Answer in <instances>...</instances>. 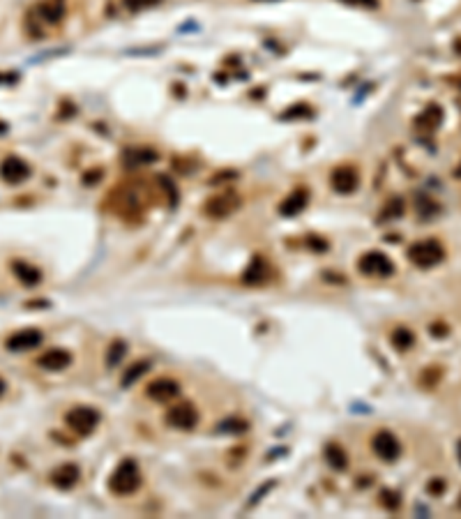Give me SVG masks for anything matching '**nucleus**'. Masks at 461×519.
<instances>
[{"mask_svg": "<svg viewBox=\"0 0 461 519\" xmlns=\"http://www.w3.org/2000/svg\"><path fill=\"white\" fill-rule=\"evenodd\" d=\"M141 487V471H139V464L134 462V459H125L118 466H115V471L111 473V478H108V489L115 496H130Z\"/></svg>", "mask_w": 461, "mask_h": 519, "instance_id": "1", "label": "nucleus"}, {"mask_svg": "<svg viewBox=\"0 0 461 519\" xmlns=\"http://www.w3.org/2000/svg\"><path fill=\"white\" fill-rule=\"evenodd\" d=\"M443 258H446V249H443V245L436 238H424L408 247V261L422 268V270H429V268L438 265Z\"/></svg>", "mask_w": 461, "mask_h": 519, "instance_id": "2", "label": "nucleus"}, {"mask_svg": "<svg viewBox=\"0 0 461 519\" xmlns=\"http://www.w3.org/2000/svg\"><path fill=\"white\" fill-rule=\"evenodd\" d=\"M358 270L367 275V277L385 280V277H392V275H395V263H392V258L388 254L379 252V249H372V252L360 256Z\"/></svg>", "mask_w": 461, "mask_h": 519, "instance_id": "3", "label": "nucleus"}, {"mask_svg": "<svg viewBox=\"0 0 461 519\" xmlns=\"http://www.w3.org/2000/svg\"><path fill=\"white\" fill-rule=\"evenodd\" d=\"M65 425L70 427L74 434H79V437H88L97 430L99 425V413L95 408L90 406H74L67 411L65 415Z\"/></svg>", "mask_w": 461, "mask_h": 519, "instance_id": "4", "label": "nucleus"}, {"mask_svg": "<svg viewBox=\"0 0 461 519\" xmlns=\"http://www.w3.org/2000/svg\"><path fill=\"white\" fill-rule=\"evenodd\" d=\"M166 425L173 427V430H182V432L194 430V427L198 425L196 408L191 406V404H187V401L171 406L169 411H166Z\"/></svg>", "mask_w": 461, "mask_h": 519, "instance_id": "5", "label": "nucleus"}, {"mask_svg": "<svg viewBox=\"0 0 461 519\" xmlns=\"http://www.w3.org/2000/svg\"><path fill=\"white\" fill-rule=\"evenodd\" d=\"M30 173H32L30 164L23 162L21 157H16V155L5 157V160L0 162V178H3L7 185H21L23 180L30 178Z\"/></svg>", "mask_w": 461, "mask_h": 519, "instance_id": "6", "label": "nucleus"}, {"mask_svg": "<svg viewBox=\"0 0 461 519\" xmlns=\"http://www.w3.org/2000/svg\"><path fill=\"white\" fill-rule=\"evenodd\" d=\"M372 450L383 459V462L392 464V462H397L401 455V443L392 432H379V434H374V439H372Z\"/></svg>", "mask_w": 461, "mask_h": 519, "instance_id": "7", "label": "nucleus"}, {"mask_svg": "<svg viewBox=\"0 0 461 519\" xmlns=\"http://www.w3.org/2000/svg\"><path fill=\"white\" fill-rule=\"evenodd\" d=\"M330 185L334 192H339V194H351V192H355L360 185V173L355 166H351V164L337 166L330 175Z\"/></svg>", "mask_w": 461, "mask_h": 519, "instance_id": "8", "label": "nucleus"}, {"mask_svg": "<svg viewBox=\"0 0 461 519\" xmlns=\"http://www.w3.org/2000/svg\"><path fill=\"white\" fill-rule=\"evenodd\" d=\"M42 332L37 328H23L19 332H14L7 337L5 342V349L12 351V354H23V351H32L42 344Z\"/></svg>", "mask_w": 461, "mask_h": 519, "instance_id": "9", "label": "nucleus"}, {"mask_svg": "<svg viewBox=\"0 0 461 519\" xmlns=\"http://www.w3.org/2000/svg\"><path fill=\"white\" fill-rule=\"evenodd\" d=\"M72 363V354L65 349H49L37 358V367L44 372H63Z\"/></svg>", "mask_w": 461, "mask_h": 519, "instance_id": "10", "label": "nucleus"}, {"mask_svg": "<svg viewBox=\"0 0 461 519\" xmlns=\"http://www.w3.org/2000/svg\"><path fill=\"white\" fill-rule=\"evenodd\" d=\"M49 480H51V484H53V487H58V489H72L74 484L81 480V468L77 464H72V462L61 464V466H56L51 471Z\"/></svg>", "mask_w": 461, "mask_h": 519, "instance_id": "11", "label": "nucleus"}, {"mask_svg": "<svg viewBox=\"0 0 461 519\" xmlns=\"http://www.w3.org/2000/svg\"><path fill=\"white\" fill-rule=\"evenodd\" d=\"M146 392L153 401H173L180 395V386H178V381L169 379V376H162V379L150 383Z\"/></svg>", "mask_w": 461, "mask_h": 519, "instance_id": "12", "label": "nucleus"}, {"mask_svg": "<svg viewBox=\"0 0 461 519\" xmlns=\"http://www.w3.org/2000/svg\"><path fill=\"white\" fill-rule=\"evenodd\" d=\"M12 273H14V277L23 284V287H37V284L42 282V270H39V268H35L28 261H21V258L12 261Z\"/></svg>", "mask_w": 461, "mask_h": 519, "instance_id": "13", "label": "nucleus"}, {"mask_svg": "<svg viewBox=\"0 0 461 519\" xmlns=\"http://www.w3.org/2000/svg\"><path fill=\"white\" fill-rule=\"evenodd\" d=\"M307 201H309V192H307V189H303V187L293 189L291 194L282 201L279 213H282V215H286V217H293V215L303 213L305 208H307Z\"/></svg>", "mask_w": 461, "mask_h": 519, "instance_id": "14", "label": "nucleus"}, {"mask_svg": "<svg viewBox=\"0 0 461 519\" xmlns=\"http://www.w3.org/2000/svg\"><path fill=\"white\" fill-rule=\"evenodd\" d=\"M443 123V108L438 104H429L424 111L415 118V127L420 132H436Z\"/></svg>", "mask_w": 461, "mask_h": 519, "instance_id": "15", "label": "nucleus"}, {"mask_svg": "<svg viewBox=\"0 0 461 519\" xmlns=\"http://www.w3.org/2000/svg\"><path fill=\"white\" fill-rule=\"evenodd\" d=\"M35 12L39 16V21L58 23L63 19V14H65V5H63V0H42Z\"/></svg>", "mask_w": 461, "mask_h": 519, "instance_id": "16", "label": "nucleus"}, {"mask_svg": "<svg viewBox=\"0 0 461 519\" xmlns=\"http://www.w3.org/2000/svg\"><path fill=\"white\" fill-rule=\"evenodd\" d=\"M238 208V199L231 196V194H222V196H215L213 201H208L206 206V213L213 215V217H226L231 215L233 211Z\"/></svg>", "mask_w": 461, "mask_h": 519, "instance_id": "17", "label": "nucleus"}, {"mask_svg": "<svg viewBox=\"0 0 461 519\" xmlns=\"http://www.w3.org/2000/svg\"><path fill=\"white\" fill-rule=\"evenodd\" d=\"M242 280L247 284H263L267 280V265L261 256H256L254 261H251V265L245 270V275H242Z\"/></svg>", "mask_w": 461, "mask_h": 519, "instance_id": "18", "label": "nucleus"}, {"mask_svg": "<svg viewBox=\"0 0 461 519\" xmlns=\"http://www.w3.org/2000/svg\"><path fill=\"white\" fill-rule=\"evenodd\" d=\"M325 462H328L334 471H343V468L348 466V457L341 450V446H337V443H330V446L325 448Z\"/></svg>", "mask_w": 461, "mask_h": 519, "instance_id": "19", "label": "nucleus"}, {"mask_svg": "<svg viewBox=\"0 0 461 519\" xmlns=\"http://www.w3.org/2000/svg\"><path fill=\"white\" fill-rule=\"evenodd\" d=\"M413 344H415V334L408 328H397L395 332H392V346H395L397 351H408Z\"/></svg>", "mask_w": 461, "mask_h": 519, "instance_id": "20", "label": "nucleus"}, {"mask_svg": "<svg viewBox=\"0 0 461 519\" xmlns=\"http://www.w3.org/2000/svg\"><path fill=\"white\" fill-rule=\"evenodd\" d=\"M404 211H406L404 201H401V199H390L388 204H385V208H383L381 220H383V222H395L397 217L404 215Z\"/></svg>", "mask_w": 461, "mask_h": 519, "instance_id": "21", "label": "nucleus"}, {"mask_svg": "<svg viewBox=\"0 0 461 519\" xmlns=\"http://www.w3.org/2000/svg\"><path fill=\"white\" fill-rule=\"evenodd\" d=\"M125 160H127L130 166H137V164H146V162L157 160V155L153 153V150H148V148H139V150H137V148H132V150H127Z\"/></svg>", "mask_w": 461, "mask_h": 519, "instance_id": "22", "label": "nucleus"}, {"mask_svg": "<svg viewBox=\"0 0 461 519\" xmlns=\"http://www.w3.org/2000/svg\"><path fill=\"white\" fill-rule=\"evenodd\" d=\"M247 430H249V423L240 420V418H231V420H224L217 427V432H222V434H242Z\"/></svg>", "mask_w": 461, "mask_h": 519, "instance_id": "23", "label": "nucleus"}, {"mask_svg": "<svg viewBox=\"0 0 461 519\" xmlns=\"http://www.w3.org/2000/svg\"><path fill=\"white\" fill-rule=\"evenodd\" d=\"M441 213V206L436 204V201H431V199H420L417 201V215L422 217V220H431V217H436Z\"/></svg>", "mask_w": 461, "mask_h": 519, "instance_id": "24", "label": "nucleus"}, {"mask_svg": "<svg viewBox=\"0 0 461 519\" xmlns=\"http://www.w3.org/2000/svg\"><path fill=\"white\" fill-rule=\"evenodd\" d=\"M381 506L385 510H390V513H395V510L401 508V494L395 489H383L381 492Z\"/></svg>", "mask_w": 461, "mask_h": 519, "instance_id": "25", "label": "nucleus"}, {"mask_svg": "<svg viewBox=\"0 0 461 519\" xmlns=\"http://www.w3.org/2000/svg\"><path fill=\"white\" fill-rule=\"evenodd\" d=\"M441 376H443V367H427V370L422 372V376H420V383L424 388H436L438 386V381H441Z\"/></svg>", "mask_w": 461, "mask_h": 519, "instance_id": "26", "label": "nucleus"}, {"mask_svg": "<svg viewBox=\"0 0 461 519\" xmlns=\"http://www.w3.org/2000/svg\"><path fill=\"white\" fill-rule=\"evenodd\" d=\"M125 342H120V339H115L111 346H108V354H106V365L108 367H115L122 360V356H125Z\"/></svg>", "mask_w": 461, "mask_h": 519, "instance_id": "27", "label": "nucleus"}, {"mask_svg": "<svg viewBox=\"0 0 461 519\" xmlns=\"http://www.w3.org/2000/svg\"><path fill=\"white\" fill-rule=\"evenodd\" d=\"M146 370H148V363H137V365H132V367H130V372L122 376V386H132L134 381L141 379V376L146 374Z\"/></svg>", "mask_w": 461, "mask_h": 519, "instance_id": "28", "label": "nucleus"}, {"mask_svg": "<svg viewBox=\"0 0 461 519\" xmlns=\"http://www.w3.org/2000/svg\"><path fill=\"white\" fill-rule=\"evenodd\" d=\"M157 3H162V0H125V7L132 12H139V10H148V7H153Z\"/></svg>", "mask_w": 461, "mask_h": 519, "instance_id": "29", "label": "nucleus"}, {"mask_svg": "<svg viewBox=\"0 0 461 519\" xmlns=\"http://www.w3.org/2000/svg\"><path fill=\"white\" fill-rule=\"evenodd\" d=\"M427 492H429L431 496H441V494L446 492V480H443V478H434L429 484H427Z\"/></svg>", "mask_w": 461, "mask_h": 519, "instance_id": "30", "label": "nucleus"}, {"mask_svg": "<svg viewBox=\"0 0 461 519\" xmlns=\"http://www.w3.org/2000/svg\"><path fill=\"white\" fill-rule=\"evenodd\" d=\"M429 332H431V337H446V334L450 332V328H448V325L446 323H431L429 325Z\"/></svg>", "mask_w": 461, "mask_h": 519, "instance_id": "31", "label": "nucleus"}, {"mask_svg": "<svg viewBox=\"0 0 461 519\" xmlns=\"http://www.w3.org/2000/svg\"><path fill=\"white\" fill-rule=\"evenodd\" d=\"M341 3L355 5V7H376V5H379V0H341Z\"/></svg>", "mask_w": 461, "mask_h": 519, "instance_id": "32", "label": "nucleus"}, {"mask_svg": "<svg viewBox=\"0 0 461 519\" xmlns=\"http://www.w3.org/2000/svg\"><path fill=\"white\" fill-rule=\"evenodd\" d=\"M5 390H7V383H5V379H0V397L5 395Z\"/></svg>", "mask_w": 461, "mask_h": 519, "instance_id": "33", "label": "nucleus"}, {"mask_svg": "<svg viewBox=\"0 0 461 519\" xmlns=\"http://www.w3.org/2000/svg\"><path fill=\"white\" fill-rule=\"evenodd\" d=\"M455 178H459V180H461V162H459V166L455 169Z\"/></svg>", "mask_w": 461, "mask_h": 519, "instance_id": "34", "label": "nucleus"}, {"mask_svg": "<svg viewBox=\"0 0 461 519\" xmlns=\"http://www.w3.org/2000/svg\"><path fill=\"white\" fill-rule=\"evenodd\" d=\"M457 459H459V464H461V441L457 443Z\"/></svg>", "mask_w": 461, "mask_h": 519, "instance_id": "35", "label": "nucleus"}, {"mask_svg": "<svg viewBox=\"0 0 461 519\" xmlns=\"http://www.w3.org/2000/svg\"><path fill=\"white\" fill-rule=\"evenodd\" d=\"M457 506L461 508V494H459V501H457Z\"/></svg>", "mask_w": 461, "mask_h": 519, "instance_id": "36", "label": "nucleus"}, {"mask_svg": "<svg viewBox=\"0 0 461 519\" xmlns=\"http://www.w3.org/2000/svg\"><path fill=\"white\" fill-rule=\"evenodd\" d=\"M459 86H461V83H459Z\"/></svg>", "mask_w": 461, "mask_h": 519, "instance_id": "37", "label": "nucleus"}]
</instances>
